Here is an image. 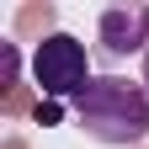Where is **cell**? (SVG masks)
<instances>
[{
  "mask_svg": "<svg viewBox=\"0 0 149 149\" xmlns=\"http://www.w3.org/2000/svg\"><path fill=\"white\" fill-rule=\"evenodd\" d=\"M144 85H149V48H144Z\"/></svg>",
  "mask_w": 149,
  "mask_h": 149,
  "instance_id": "cell-4",
  "label": "cell"
},
{
  "mask_svg": "<svg viewBox=\"0 0 149 149\" xmlns=\"http://www.w3.org/2000/svg\"><path fill=\"white\" fill-rule=\"evenodd\" d=\"M32 80L48 101H80V91L96 80L91 74V53L80 37L69 32H48L43 43L32 48Z\"/></svg>",
  "mask_w": 149,
  "mask_h": 149,
  "instance_id": "cell-2",
  "label": "cell"
},
{
  "mask_svg": "<svg viewBox=\"0 0 149 149\" xmlns=\"http://www.w3.org/2000/svg\"><path fill=\"white\" fill-rule=\"evenodd\" d=\"M96 43H101V59H128V53L149 48V0L107 6L101 22H96Z\"/></svg>",
  "mask_w": 149,
  "mask_h": 149,
  "instance_id": "cell-3",
  "label": "cell"
},
{
  "mask_svg": "<svg viewBox=\"0 0 149 149\" xmlns=\"http://www.w3.org/2000/svg\"><path fill=\"white\" fill-rule=\"evenodd\" d=\"M74 117L96 144L133 149L149 139V85L128 80V74H96L74 101Z\"/></svg>",
  "mask_w": 149,
  "mask_h": 149,
  "instance_id": "cell-1",
  "label": "cell"
}]
</instances>
